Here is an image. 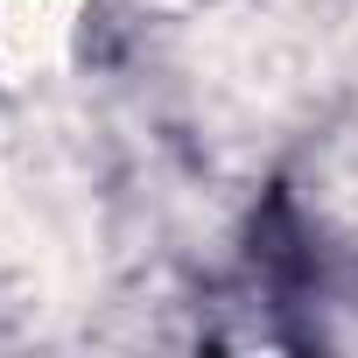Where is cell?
I'll list each match as a JSON object with an SVG mask.
<instances>
[{"instance_id": "obj_1", "label": "cell", "mask_w": 358, "mask_h": 358, "mask_svg": "<svg viewBox=\"0 0 358 358\" xmlns=\"http://www.w3.org/2000/svg\"><path fill=\"white\" fill-rule=\"evenodd\" d=\"M78 0H0V71L8 78H43L71 57Z\"/></svg>"}]
</instances>
